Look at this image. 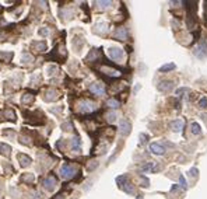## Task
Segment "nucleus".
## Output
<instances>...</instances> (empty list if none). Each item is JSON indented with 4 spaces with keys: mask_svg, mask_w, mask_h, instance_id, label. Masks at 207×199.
<instances>
[{
    "mask_svg": "<svg viewBox=\"0 0 207 199\" xmlns=\"http://www.w3.org/2000/svg\"><path fill=\"white\" fill-rule=\"evenodd\" d=\"M0 151H2L3 156H8V153L11 151V147L8 146V145H6V143H2L0 145Z\"/></svg>",
    "mask_w": 207,
    "mask_h": 199,
    "instance_id": "obj_15",
    "label": "nucleus"
},
{
    "mask_svg": "<svg viewBox=\"0 0 207 199\" xmlns=\"http://www.w3.org/2000/svg\"><path fill=\"white\" fill-rule=\"evenodd\" d=\"M197 173H199V171H197V168H192V170L189 171V175L195 178V177H197Z\"/></svg>",
    "mask_w": 207,
    "mask_h": 199,
    "instance_id": "obj_26",
    "label": "nucleus"
},
{
    "mask_svg": "<svg viewBox=\"0 0 207 199\" xmlns=\"http://www.w3.org/2000/svg\"><path fill=\"white\" fill-rule=\"evenodd\" d=\"M108 53H109V56L114 59V61H122L123 59V51L119 48H111L109 51H108Z\"/></svg>",
    "mask_w": 207,
    "mask_h": 199,
    "instance_id": "obj_5",
    "label": "nucleus"
},
{
    "mask_svg": "<svg viewBox=\"0 0 207 199\" xmlns=\"http://www.w3.org/2000/svg\"><path fill=\"white\" fill-rule=\"evenodd\" d=\"M115 118H116V114H114V112L108 115V121H109V122H114V121H115Z\"/></svg>",
    "mask_w": 207,
    "mask_h": 199,
    "instance_id": "obj_27",
    "label": "nucleus"
},
{
    "mask_svg": "<svg viewBox=\"0 0 207 199\" xmlns=\"http://www.w3.org/2000/svg\"><path fill=\"white\" fill-rule=\"evenodd\" d=\"M39 33H41V35H46V34H48V30H41V31H39Z\"/></svg>",
    "mask_w": 207,
    "mask_h": 199,
    "instance_id": "obj_28",
    "label": "nucleus"
},
{
    "mask_svg": "<svg viewBox=\"0 0 207 199\" xmlns=\"http://www.w3.org/2000/svg\"><path fill=\"white\" fill-rule=\"evenodd\" d=\"M18 160H20V164L23 167L29 166V163H31V159H29L28 156H25V154H18Z\"/></svg>",
    "mask_w": 207,
    "mask_h": 199,
    "instance_id": "obj_13",
    "label": "nucleus"
},
{
    "mask_svg": "<svg viewBox=\"0 0 207 199\" xmlns=\"http://www.w3.org/2000/svg\"><path fill=\"white\" fill-rule=\"evenodd\" d=\"M32 100H34V95H29V94L23 95V102H24V104H28V102H31Z\"/></svg>",
    "mask_w": 207,
    "mask_h": 199,
    "instance_id": "obj_21",
    "label": "nucleus"
},
{
    "mask_svg": "<svg viewBox=\"0 0 207 199\" xmlns=\"http://www.w3.org/2000/svg\"><path fill=\"white\" fill-rule=\"evenodd\" d=\"M115 38L116 39H119V41H125V39H127V30L126 28H118L116 30V33H115Z\"/></svg>",
    "mask_w": 207,
    "mask_h": 199,
    "instance_id": "obj_9",
    "label": "nucleus"
},
{
    "mask_svg": "<svg viewBox=\"0 0 207 199\" xmlns=\"http://www.w3.org/2000/svg\"><path fill=\"white\" fill-rule=\"evenodd\" d=\"M90 91L97 94V95H102V94L105 93V87H104V84H101V83H94V84L90 86Z\"/></svg>",
    "mask_w": 207,
    "mask_h": 199,
    "instance_id": "obj_6",
    "label": "nucleus"
},
{
    "mask_svg": "<svg viewBox=\"0 0 207 199\" xmlns=\"http://www.w3.org/2000/svg\"><path fill=\"white\" fill-rule=\"evenodd\" d=\"M150 150L154 153V154H158V156H161V154H164L165 153V149H164V146H161L160 143H151L150 145Z\"/></svg>",
    "mask_w": 207,
    "mask_h": 199,
    "instance_id": "obj_8",
    "label": "nucleus"
},
{
    "mask_svg": "<svg viewBox=\"0 0 207 199\" xmlns=\"http://www.w3.org/2000/svg\"><path fill=\"white\" fill-rule=\"evenodd\" d=\"M200 108H207V97H202L199 101Z\"/></svg>",
    "mask_w": 207,
    "mask_h": 199,
    "instance_id": "obj_22",
    "label": "nucleus"
},
{
    "mask_svg": "<svg viewBox=\"0 0 207 199\" xmlns=\"http://www.w3.org/2000/svg\"><path fill=\"white\" fill-rule=\"evenodd\" d=\"M175 69V63H166V65L160 67V72H169V70Z\"/></svg>",
    "mask_w": 207,
    "mask_h": 199,
    "instance_id": "obj_18",
    "label": "nucleus"
},
{
    "mask_svg": "<svg viewBox=\"0 0 207 199\" xmlns=\"http://www.w3.org/2000/svg\"><path fill=\"white\" fill-rule=\"evenodd\" d=\"M60 174H62V177H63V178L70 179L74 174H76V170H74V168H73L72 166H70V164H65V166L62 167Z\"/></svg>",
    "mask_w": 207,
    "mask_h": 199,
    "instance_id": "obj_2",
    "label": "nucleus"
},
{
    "mask_svg": "<svg viewBox=\"0 0 207 199\" xmlns=\"http://www.w3.org/2000/svg\"><path fill=\"white\" fill-rule=\"evenodd\" d=\"M55 98H57V93H56V91H53V90H50V91L46 93L45 100H46V101H52V100H55Z\"/></svg>",
    "mask_w": 207,
    "mask_h": 199,
    "instance_id": "obj_17",
    "label": "nucleus"
},
{
    "mask_svg": "<svg viewBox=\"0 0 207 199\" xmlns=\"http://www.w3.org/2000/svg\"><path fill=\"white\" fill-rule=\"evenodd\" d=\"M172 87H174V83H172V81H161L158 84L160 91H169Z\"/></svg>",
    "mask_w": 207,
    "mask_h": 199,
    "instance_id": "obj_10",
    "label": "nucleus"
},
{
    "mask_svg": "<svg viewBox=\"0 0 207 199\" xmlns=\"http://www.w3.org/2000/svg\"><path fill=\"white\" fill-rule=\"evenodd\" d=\"M31 48L35 49L37 52H44L45 49H46V44L45 42H32Z\"/></svg>",
    "mask_w": 207,
    "mask_h": 199,
    "instance_id": "obj_12",
    "label": "nucleus"
},
{
    "mask_svg": "<svg viewBox=\"0 0 207 199\" xmlns=\"http://www.w3.org/2000/svg\"><path fill=\"white\" fill-rule=\"evenodd\" d=\"M195 55L197 58H200V59H203V58L207 55V44L204 42V41H202V42H200V44L196 46Z\"/></svg>",
    "mask_w": 207,
    "mask_h": 199,
    "instance_id": "obj_3",
    "label": "nucleus"
},
{
    "mask_svg": "<svg viewBox=\"0 0 207 199\" xmlns=\"http://www.w3.org/2000/svg\"><path fill=\"white\" fill-rule=\"evenodd\" d=\"M206 21H207V14H206Z\"/></svg>",
    "mask_w": 207,
    "mask_h": 199,
    "instance_id": "obj_29",
    "label": "nucleus"
},
{
    "mask_svg": "<svg viewBox=\"0 0 207 199\" xmlns=\"http://www.w3.org/2000/svg\"><path fill=\"white\" fill-rule=\"evenodd\" d=\"M154 168H155V163H153V161L142 167V170H144V171H150V170H154Z\"/></svg>",
    "mask_w": 207,
    "mask_h": 199,
    "instance_id": "obj_20",
    "label": "nucleus"
},
{
    "mask_svg": "<svg viewBox=\"0 0 207 199\" xmlns=\"http://www.w3.org/2000/svg\"><path fill=\"white\" fill-rule=\"evenodd\" d=\"M106 105L109 107V108H114V110H116V108H119V107H120V102H119L118 100H115V98H109V100L106 101Z\"/></svg>",
    "mask_w": 207,
    "mask_h": 199,
    "instance_id": "obj_14",
    "label": "nucleus"
},
{
    "mask_svg": "<svg viewBox=\"0 0 207 199\" xmlns=\"http://www.w3.org/2000/svg\"><path fill=\"white\" fill-rule=\"evenodd\" d=\"M72 147H73L74 151H80V138H78V136H76V138L73 139V142H72Z\"/></svg>",
    "mask_w": 207,
    "mask_h": 199,
    "instance_id": "obj_16",
    "label": "nucleus"
},
{
    "mask_svg": "<svg viewBox=\"0 0 207 199\" xmlns=\"http://www.w3.org/2000/svg\"><path fill=\"white\" fill-rule=\"evenodd\" d=\"M23 181H27V182H32L34 181V175L32 174H29V175H25V177H23Z\"/></svg>",
    "mask_w": 207,
    "mask_h": 199,
    "instance_id": "obj_25",
    "label": "nucleus"
},
{
    "mask_svg": "<svg viewBox=\"0 0 207 199\" xmlns=\"http://www.w3.org/2000/svg\"><path fill=\"white\" fill-rule=\"evenodd\" d=\"M97 4L101 8H105V7H108V6H111V2H97Z\"/></svg>",
    "mask_w": 207,
    "mask_h": 199,
    "instance_id": "obj_24",
    "label": "nucleus"
},
{
    "mask_svg": "<svg viewBox=\"0 0 207 199\" xmlns=\"http://www.w3.org/2000/svg\"><path fill=\"white\" fill-rule=\"evenodd\" d=\"M192 132H193L195 135H200V133H202L200 125L197 123V122H193V123H192Z\"/></svg>",
    "mask_w": 207,
    "mask_h": 199,
    "instance_id": "obj_19",
    "label": "nucleus"
},
{
    "mask_svg": "<svg viewBox=\"0 0 207 199\" xmlns=\"http://www.w3.org/2000/svg\"><path fill=\"white\" fill-rule=\"evenodd\" d=\"M56 178L55 177H52V175H48V177H45L44 179H42V185H44L45 189H48V191H53L55 189V187H56Z\"/></svg>",
    "mask_w": 207,
    "mask_h": 199,
    "instance_id": "obj_1",
    "label": "nucleus"
},
{
    "mask_svg": "<svg viewBox=\"0 0 207 199\" xmlns=\"http://www.w3.org/2000/svg\"><path fill=\"white\" fill-rule=\"evenodd\" d=\"M179 182H181V187H182V188H185V189L187 188V182H186V179H185V177H183V175H181V177H179Z\"/></svg>",
    "mask_w": 207,
    "mask_h": 199,
    "instance_id": "obj_23",
    "label": "nucleus"
},
{
    "mask_svg": "<svg viewBox=\"0 0 207 199\" xmlns=\"http://www.w3.org/2000/svg\"><path fill=\"white\" fill-rule=\"evenodd\" d=\"M78 110L81 111V112H91V111L95 110V105H94L93 102L84 100V101H80V104H78Z\"/></svg>",
    "mask_w": 207,
    "mask_h": 199,
    "instance_id": "obj_4",
    "label": "nucleus"
},
{
    "mask_svg": "<svg viewBox=\"0 0 207 199\" xmlns=\"http://www.w3.org/2000/svg\"><path fill=\"white\" fill-rule=\"evenodd\" d=\"M119 129H120V133L122 135H129L130 133V129H132V126H130L129 121H126V119H122L120 123H119Z\"/></svg>",
    "mask_w": 207,
    "mask_h": 199,
    "instance_id": "obj_7",
    "label": "nucleus"
},
{
    "mask_svg": "<svg viewBox=\"0 0 207 199\" xmlns=\"http://www.w3.org/2000/svg\"><path fill=\"white\" fill-rule=\"evenodd\" d=\"M171 129L174 130V132H181V130L183 129V121H181V119L174 121L171 123Z\"/></svg>",
    "mask_w": 207,
    "mask_h": 199,
    "instance_id": "obj_11",
    "label": "nucleus"
}]
</instances>
